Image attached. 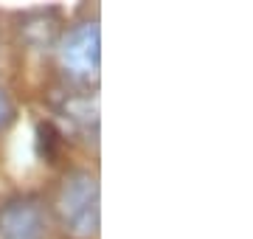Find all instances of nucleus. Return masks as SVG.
<instances>
[{"label":"nucleus","mask_w":253,"mask_h":239,"mask_svg":"<svg viewBox=\"0 0 253 239\" xmlns=\"http://www.w3.org/2000/svg\"><path fill=\"white\" fill-rule=\"evenodd\" d=\"M56 220L71 239H93L99 231V183L90 172H68L56 192Z\"/></svg>","instance_id":"obj_1"},{"label":"nucleus","mask_w":253,"mask_h":239,"mask_svg":"<svg viewBox=\"0 0 253 239\" xmlns=\"http://www.w3.org/2000/svg\"><path fill=\"white\" fill-rule=\"evenodd\" d=\"M59 65L73 82H90L99 76L101 34L96 20H82L68 28V34L59 40Z\"/></svg>","instance_id":"obj_2"},{"label":"nucleus","mask_w":253,"mask_h":239,"mask_svg":"<svg viewBox=\"0 0 253 239\" xmlns=\"http://www.w3.org/2000/svg\"><path fill=\"white\" fill-rule=\"evenodd\" d=\"M51 214L34 194H17L0 202V239H48Z\"/></svg>","instance_id":"obj_3"},{"label":"nucleus","mask_w":253,"mask_h":239,"mask_svg":"<svg viewBox=\"0 0 253 239\" xmlns=\"http://www.w3.org/2000/svg\"><path fill=\"white\" fill-rule=\"evenodd\" d=\"M59 116L82 135H96L99 129V101L87 90H68L56 104Z\"/></svg>","instance_id":"obj_4"},{"label":"nucleus","mask_w":253,"mask_h":239,"mask_svg":"<svg viewBox=\"0 0 253 239\" xmlns=\"http://www.w3.org/2000/svg\"><path fill=\"white\" fill-rule=\"evenodd\" d=\"M20 37L31 51H48L59 42V11L56 9H37L28 11L20 23Z\"/></svg>","instance_id":"obj_5"},{"label":"nucleus","mask_w":253,"mask_h":239,"mask_svg":"<svg viewBox=\"0 0 253 239\" xmlns=\"http://www.w3.org/2000/svg\"><path fill=\"white\" fill-rule=\"evenodd\" d=\"M37 135H40V152L45 158H54L56 147H59V132L54 129V124H40Z\"/></svg>","instance_id":"obj_6"},{"label":"nucleus","mask_w":253,"mask_h":239,"mask_svg":"<svg viewBox=\"0 0 253 239\" xmlns=\"http://www.w3.org/2000/svg\"><path fill=\"white\" fill-rule=\"evenodd\" d=\"M14 116H17V110H14V101H11L9 90H6V87H0V132L14 121Z\"/></svg>","instance_id":"obj_7"}]
</instances>
